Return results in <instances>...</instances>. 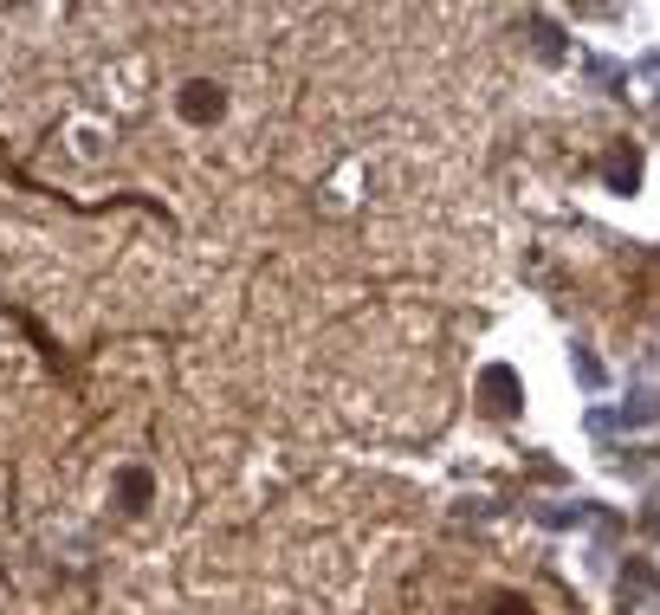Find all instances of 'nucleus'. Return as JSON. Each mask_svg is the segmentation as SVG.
Returning <instances> with one entry per match:
<instances>
[{"label":"nucleus","mask_w":660,"mask_h":615,"mask_svg":"<svg viewBox=\"0 0 660 615\" xmlns=\"http://www.w3.org/2000/svg\"><path fill=\"white\" fill-rule=\"evenodd\" d=\"M182 117L188 123H214L220 111H227V98H220V85H208V78H195V85H182Z\"/></svg>","instance_id":"obj_1"},{"label":"nucleus","mask_w":660,"mask_h":615,"mask_svg":"<svg viewBox=\"0 0 660 615\" xmlns=\"http://www.w3.org/2000/svg\"><path fill=\"white\" fill-rule=\"evenodd\" d=\"M479 389L492 395V402H486L492 415H512V408H518V382H512V369H499V363H492L486 376H479Z\"/></svg>","instance_id":"obj_2"},{"label":"nucleus","mask_w":660,"mask_h":615,"mask_svg":"<svg viewBox=\"0 0 660 615\" xmlns=\"http://www.w3.org/2000/svg\"><path fill=\"white\" fill-rule=\"evenodd\" d=\"M635 182H641V162H635V149H615V156H609V188L635 195Z\"/></svg>","instance_id":"obj_3"},{"label":"nucleus","mask_w":660,"mask_h":615,"mask_svg":"<svg viewBox=\"0 0 660 615\" xmlns=\"http://www.w3.org/2000/svg\"><path fill=\"white\" fill-rule=\"evenodd\" d=\"M117 492H123V512H143V505H149V473H123V480H117Z\"/></svg>","instance_id":"obj_4"},{"label":"nucleus","mask_w":660,"mask_h":615,"mask_svg":"<svg viewBox=\"0 0 660 615\" xmlns=\"http://www.w3.org/2000/svg\"><path fill=\"white\" fill-rule=\"evenodd\" d=\"M654 415H660V395H654V389H635V395L622 402V421H635V428H641V421H654Z\"/></svg>","instance_id":"obj_5"},{"label":"nucleus","mask_w":660,"mask_h":615,"mask_svg":"<svg viewBox=\"0 0 660 615\" xmlns=\"http://www.w3.org/2000/svg\"><path fill=\"white\" fill-rule=\"evenodd\" d=\"M492 615H531V609H525V603H499Z\"/></svg>","instance_id":"obj_6"}]
</instances>
